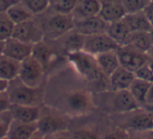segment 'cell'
Instances as JSON below:
<instances>
[{
	"label": "cell",
	"instance_id": "obj_1",
	"mask_svg": "<svg viewBox=\"0 0 153 139\" xmlns=\"http://www.w3.org/2000/svg\"><path fill=\"white\" fill-rule=\"evenodd\" d=\"M67 61L76 72V75L99 90L109 88L108 78L101 72L96 57L84 50L74 51L66 55Z\"/></svg>",
	"mask_w": 153,
	"mask_h": 139
},
{
	"label": "cell",
	"instance_id": "obj_2",
	"mask_svg": "<svg viewBox=\"0 0 153 139\" xmlns=\"http://www.w3.org/2000/svg\"><path fill=\"white\" fill-rule=\"evenodd\" d=\"M94 108V96L88 89L74 88L65 93L59 110L68 116H83L91 113Z\"/></svg>",
	"mask_w": 153,
	"mask_h": 139
},
{
	"label": "cell",
	"instance_id": "obj_3",
	"mask_svg": "<svg viewBox=\"0 0 153 139\" xmlns=\"http://www.w3.org/2000/svg\"><path fill=\"white\" fill-rule=\"evenodd\" d=\"M7 93L11 105L42 107L44 103L45 93L42 86L37 88L26 86L18 78L10 82Z\"/></svg>",
	"mask_w": 153,
	"mask_h": 139
},
{
	"label": "cell",
	"instance_id": "obj_4",
	"mask_svg": "<svg viewBox=\"0 0 153 139\" xmlns=\"http://www.w3.org/2000/svg\"><path fill=\"white\" fill-rule=\"evenodd\" d=\"M114 126L128 132L153 130V114L146 108H137L133 111L120 114H111Z\"/></svg>",
	"mask_w": 153,
	"mask_h": 139
},
{
	"label": "cell",
	"instance_id": "obj_5",
	"mask_svg": "<svg viewBox=\"0 0 153 139\" xmlns=\"http://www.w3.org/2000/svg\"><path fill=\"white\" fill-rule=\"evenodd\" d=\"M39 21L44 33V39L49 41H55L70 32L74 27V20L72 15L59 14L56 12H48L47 10Z\"/></svg>",
	"mask_w": 153,
	"mask_h": 139
},
{
	"label": "cell",
	"instance_id": "obj_6",
	"mask_svg": "<svg viewBox=\"0 0 153 139\" xmlns=\"http://www.w3.org/2000/svg\"><path fill=\"white\" fill-rule=\"evenodd\" d=\"M38 132L43 136L69 130V117L51 106L41 107L40 116L37 120Z\"/></svg>",
	"mask_w": 153,
	"mask_h": 139
},
{
	"label": "cell",
	"instance_id": "obj_7",
	"mask_svg": "<svg viewBox=\"0 0 153 139\" xmlns=\"http://www.w3.org/2000/svg\"><path fill=\"white\" fill-rule=\"evenodd\" d=\"M45 75V68L34 57H28L20 62V69L18 78L23 84L30 87H41Z\"/></svg>",
	"mask_w": 153,
	"mask_h": 139
},
{
	"label": "cell",
	"instance_id": "obj_8",
	"mask_svg": "<svg viewBox=\"0 0 153 139\" xmlns=\"http://www.w3.org/2000/svg\"><path fill=\"white\" fill-rule=\"evenodd\" d=\"M13 38L32 45L44 40V33L39 19L35 17L25 22L16 24L14 27Z\"/></svg>",
	"mask_w": 153,
	"mask_h": 139
},
{
	"label": "cell",
	"instance_id": "obj_9",
	"mask_svg": "<svg viewBox=\"0 0 153 139\" xmlns=\"http://www.w3.org/2000/svg\"><path fill=\"white\" fill-rule=\"evenodd\" d=\"M120 65L129 71L135 72L138 68L148 62L149 58L147 53L140 52L130 45H122L117 49Z\"/></svg>",
	"mask_w": 153,
	"mask_h": 139
},
{
	"label": "cell",
	"instance_id": "obj_10",
	"mask_svg": "<svg viewBox=\"0 0 153 139\" xmlns=\"http://www.w3.org/2000/svg\"><path fill=\"white\" fill-rule=\"evenodd\" d=\"M107 108L111 115V114L126 113L142 107L138 106L129 90H122L111 91V95L107 99Z\"/></svg>",
	"mask_w": 153,
	"mask_h": 139
},
{
	"label": "cell",
	"instance_id": "obj_11",
	"mask_svg": "<svg viewBox=\"0 0 153 139\" xmlns=\"http://www.w3.org/2000/svg\"><path fill=\"white\" fill-rule=\"evenodd\" d=\"M117 48H119V45L106 33L85 36L84 39L83 50L94 57L101 53L117 50Z\"/></svg>",
	"mask_w": 153,
	"mask_h": 139
},
{
	"label": "cell",
	"instance_id": "obj_12",
	"mask_svg": "<svg viewBox=\"0 0 153 139\" xmlns=\"http://www.w3.org/2000/svg\"><path fill=\"white\" fill-rule=\"evenodd\" d=\"M32 51V44L22 42L18 39L13 38V37L5 41L2 46V55L18 62H22L26 58L30 57Z\"/></svg>",
	"mask_w": 153,
	"mask_h": 139
},
{
	"label": "cell",
	"instance_id": "obj_13",
	"mask_svg": "<svg viewBox=\"0 0 153 139\" xmlns=\"http://www.w3.org/2000/svg\"><path fill=\"white\" fill-rule=\"evenodd\" d=\"M84 39H85V36L78 33L76 30H71L53 42L57 51H62L63 53L67 55V53L74 52V51L83 50Z\"/></svg>",
	"mask_w": 153,
	"mask_h": 139
},
{
	"label": "cell",
	"instance_id": "obj_14",
	"mask_svg": "<svg viewBox=\"0 0 153 139\" xmlns=\"http://www.w3.org/2000/svg\"><path fill=\"white\" fill-rule=\"evenodd\" d=\"M99 16L107 23L123 19L126 16V11L122 0H101Z\"/></svg>",
	"mask_w": 153,
	"mask_h": 139
},
{
	"label": "cell",
	"instance_id": "obj_15",
	"mask_svg": "<svg viewBox=\"0 0 153 139\" xmlns=\"http://www.w3.org/2000/svg\"><path fill=\"white\" fill-rule=\"evenodd\" d=\"M108 23L105 22L100 16L86 18L83 20L74 21V27L78 33H80L83 36H91V35L102 34L106 33Z\"/></svg>",
	"mask_w": 153,
	"mask_h": 139
},
{
	"label": "cell",
	"instance_id": "obj_16",
	"mask_svg": "<svg viewBox=\"0 0 153 139\" xmlns=\"http://www.w3.org/2000/svg\"><path fill=\"white\" fill-rule=\"evenodd\" d=\"M56 53H58V51L56 49V46L53 45V41L44 39L41 42L33 45L32 57L38 60L45 68V70L55 60Z\"/></svg>",
	"mask_w": 153,
	"mask_h": 139
},
{
	"label": "cell",
	"instance_id": "obj_17",
	"mask_svg": "<svg viewBox=\"0 0 153 139\" xmlns=\"http://www.w3.org/2000/svg\"><path fill=\"white\" fill-rule=\"evenodd\" d=\"M134 78H135L134 72L129 71V70L120 66L108 78L109 89L111 91L128 90L131 84L133 83Z\"/></svg>",
	"mask_w": 153,
	"mask_h": 139
},
{
	"label": "cell",
	"instance_id": "obj_18",
	"mask_svg": "<svg viewBox=\"0 0 153 139\" xmlns=\"http://www.w3.org/2000/svg\"><path fill=\"white\" fill-rule=\"evenodd\" d=\"M9 111L14 120L25 122V123H34V122H37L39 116H40L41 107L11 105Z\"/></svg>",
	"mask_w": 153,
	"mask_h": 139
},
{
	"label": "cell",
	"instance_id": "obj_19",
	"mask_svg": "<svg viewBox=\"0 0 153 139\" xmlns=\"http://www.w3.org/2000/svg\"><path fill=\"white\" fill-rule=\"evenodd\" d=\"M100 11L101 0H78L71 15L74 21H78L98 16Z\"/></svg>",
	"mask_w": 153,
	"mask_h": 139
},
{
	"label": "cell",
	"instance_id": "obj_20",
	"mask_svg": "<svg viewBox=\"0 0 153 139\" xmlns=\"http://www.w3.org/2000/svg\"><path fill=\"white\" fill-rule=\"evenodd\" d=\"M106 34L117 43L119 46L126 45L128 42V39L131 34L129 27L127 26L124 19H121L119 21H114L108 23L106 30Z\"/></svg>",
	"mask_w": 153,
	"mask_h": 139
},
{
	"label": "cell",
	"instance_id": "obj_21",
	"mask_svg": "<svg viewBox=\"0 0 153 139\" xmlns=\"http://www.w3.org/2000/svg\"><path fill=\"white\" fill-rule=\"evenodd\" d=\"M37 132H38L37 122H34V123H25V122H20L13 119L11 126H10V130L7 132V138L28 139L34 134H36Z\"/></svg>",
	"mask_w": 153,
	"mask_h": 139
},
{
	"label": "cell",
	"instance_id": "obj_22",
	"mask_svg": "<svg viewBox=\"0 0 153 139\" xmlns=\"http://www.w3.org/2000/svg\"><path fill=\"white\" fill-rule=\"evenodd\" d=\"M96 60L101 72L107 78L121 66L120 65L117 50L108 51V52H104V53H101V55H96Z\"/></svg>",
	"mask_w": 153,
	"mask_h": 139
},
{
	"label": "cell",
	"instance_id": "obj_23",
	"mask_svg": "<svg viewBox=\"0 0 153 139\" xmlns=\"http://www.w3.org/2000/svg\"><path fill=\"white\" fill-rule=\"evenodd\" d=\"M126 22L127 26L129 27L130 32H150L152 25L149 22L146 14L143 12H136V13L126 14L123 18Z\"/></svg>",
	"mask_w": 153,
	"mask_h": 139
},
{
	"label": "cell",
	"instance_id": "obj_24",
	"mask_svg": "<svg viewBox=\"0 0 153 139\" xmlns=\"http://www.w3.org/2000/svg\"><path fill=\"white\" fill-rule=\"evenodd\" d=\"M20 62L15 61L13 59L0 55V78L4 80L7 82H12L16 80L19 74Z\"/></svg>",
	"mask_w": 153,
	"mask_h": 139
},
{
	"label": "cell",
	"instance_id": "obj_25",
	"mask_svg": "<svg viewBox=\"0 0 153 139\" xmlns=\"http://www.w3.org/2000/svg\"><path fill=\"white\" fill-rule=\"evenodd\" d=\"M127 44L140 52L147 53L152 46V40L149 32H133L130 34Z\"/></svg>",
	"mask_w": 153,
	"mask_h": 139
},
{
	"label": "cell",
	"instance_id": "obj_26",
	"mask_svg": "<svg viewBox=\"0 0 153 139\" xmlns=\"http://www.w3.org/2000/svg\"><path fill=\"white\" fill-rule=\"evenodd\" d=\"M7 15L15 25L35 18V16L32 14V12H30L20 0L18 2L14 3V4L10 7L9 11L7 12Z\"/></svg>",
	"mask_w": 153,
	"mask_h": 139
},
{
	"label": "cell",
	"instance_id": "obj_27",
	"mask_svg": "<svg viewBox=\"0 0 153 139\" xmlns=\"http://www.w3.org/2000/svg\"><path fill=\"white\" fill-rule=\"evenodd\" d=\"M150 84L151 83L145 82V81L135 78L133 83L131 84V86H130V88L128 89L129 92L131 93V95L133 96V98L138 104V106L142 108L145 107V99H146L147 91H148Z\"/></svg>",
	"mask_w": 153,
	"mask_h": 139
},
{
	"label": "cell",
	"instance_id": "obj_28",
	"mask_svg": "<svg viewBox=\"0 0 153 139\" xmlns=\"http://www.w3.org/2000/svg\"><path fill=\"white\" fill-rule=\"evenodd\" d=\"M78 0H49V9L51 11L59 14L71 15Z\"/></svg>",
	"mask_w": 153,
	"mask_h": 139
},
{
	"label": "cell",
	"instance_id": "obj_29",
	"mask_svg": "<svg viewBox=\"0 0 153 139\" xmlns=\"http://www.w3.org/2000/svg\"><path fill=\"white\" fill-rule=\"evenodd\" d=\"M15 24L7 17V13L0 14V43H4L13 37Z\"/></svg>",
	"mask_w": 153,
	"mask_h": 139
},
{
	"label": "cell",
	"instance_id": "obj_30",
	"mask_svg": "<svg viewBox=\"0 0 153 139\" xmlns=\"http://www.w3.org/2000/svg\"><path fill=\"white\" fill-rule=\"evenodd\" d=\"M33 15L40 16L49 9V0H20Z\"/></svg>",
	"mask_w": 153,
	"mask_h": 139
},
{
	"label": "cell",
	"instance_id": "obj_31",
	"mask_svg": "<svg viewBox=\"0 0 153 139\" xmlns=\"http://www.w3.org/2000/svg\"><path fill=\"white\" fill-rule=\"evenodd\" d=\"M126 14L143 12L149 4L150 0H122Z\"/></svg>",
	"mask_w": 153,
	"mask_h": 139
},
{
	"label": "cell",
	"instance_id": "obj_32",
	"mask_svg": "<svg viewBox=\"0 0 153 139\" xmlns=\"http://www.w3.org/2000/svg\"><path fill=\"white\" fill-rule=\"evenodd\" d=\"M100 137V139H129V132L120 126H113L112 129H109Z\"/></svg>",
	"mask_w": 153,
	"mask_h": 139
},
{
	"label": "cell",
	"instance_id": "obj_33",
	"mask_svg": "<svg viewBox=\"0 0 153 139\" xmlns=\"http://www.w3.org/2000/svg\"><path fill=\"white\" fill-rule=\"evenodd\" d=\"M12 121H13V117L9 110L0 113V139L7 138Z\"/></svg>",
	"mask_w": 153,
	"mask_h": 139
},
{
	"label": "cell",
	"instance_id": "obj_34",
	"mask_svg": "<svg viewBox=\"0 0 153 139\" xmlns=\"http://www.w3.org/2000/svg\"><path fill=\"white\" fill-rule=\"evenodd\" d=\"M71 133H72V136H74V139H100L101 138L97 131L88 128H83L76 131H71Z\"/></svg>",
	"mask_w": 153,
	"mask_h": 139
},
{
	"label": "cell",
	"instance_id": "obj_35",
	"mask_svg": "<svg viewBox=\"0 0 153 139\" xmlns=\"http://www.w3.org/2000/svg\"><path fill=\"white\" fill-rule=\"evenodd\" d=\"M134 75H135L136 78H140V80L145 81V82L153 83V72L151 70L150 66H149L148 62L145 65H143L140 68H138L134 72Z\"/></svg>",
	"mask_w": 153,
	"mask_h": 139
},
{
	"label": "cell",
	"instance_id": "obj_36",
	"mask_svg": "<svg viewBox=\"0 0 153 139\" xmlns=\"http://www.w3.org/2000/svg\"><path fill=\"white\" fill-rule=\"evenodd\" d=\"M129 139H153V130L129 132Z\"/></svg>",
	"mask_w": 153,
	"mask_h": 139
},
{
	"label": "cell",
	"instance_id": "obj_37",
	"mask_svg": "<svg viewBox=\"0 0 153 139\" xmlns=\"http://www.w3.org/2000/svg\"><path fill=\"white\" fill-rule=\"evenodd\" d=\"M44 139H74V136H72L71 131L67 130L44 136Z\"/></svg>",
	"mask_w": 153,
	"mask_h": 139
},
{
	"label": "cell",
	"instance_id": "obj_38",
	"mask_svg": "<svg viewBox=\"0 0 153 139\" xmlns=\"http://www.w3.org/2000/svg\"><path fill=\"white\" fill-rule=\"evenodd\" d=\"M11 106V101L7 96V93H0V113H2L4 111H7Z\"/></svg>",
	"mask_w": 153,
	"mask_h": 139
},
{
	"label": "cell",
	"instance_id": "obj_39",
	"mask_svg": "<svg viewBox=\"0 0 153 139\" xmlns=\"http://www.w3.org/2000/svg\"><path fill=\"white\" fill-rule=\"evenodd\" d=\"M18 1L19 0H0V14H5L10 7Z\"/></svg>",
	"mask_w": 153,
	"mask_h": 139
},
{
	"label": "cell",
	"instance_id": "obj_40",
	"mask_svg": "<svg viewBox=\"0 0 153 139\" xmlns=\"http://www.w3.org/2000/svg\"><path fill=\"white\" fill-rule=\"evenodd\" d=\"M153 106V83H151L149 89L147 91V95H146V99H145V107H151Z\"/></svg>",
	"mask_w": 153,
	"mask_h": 139
},
{
	"label": "cell",
	"instance_id": "obj_41",
	"mask_svg": "<svg viewBox=\"0 0 153 139\" xmlns=\"http://www.w3.org/2000/svg\"><path fill=\"white\" fill-rule=\"evenodd\" d=\"M144 13L146 14L147 18H148L149 22L153 27V1H150L149 4L146 7V9L144 10Z\"/></svg>",
	"mask_w": 153,
	"mask_h": 139
},
{
	"label": "cell",
	"instance_id": "obj_42",
	"mask_svg": "<svg viewBox=\"0 0 153 139\" xmlns=\"http://www.w3.org/2000/svg\"><path fill=\"white\" fill-rule=\"evenodd\" d=\"M9 82L4 80H1L0 78V93H4L7 91V88H9Z\"/></svg>",
	"mask_w": 153,
	"mask_h": 139
},
{
	"label": "cell",
	"instance_id": "obj_43",
	"mask_svg": "<svg viewBox=\"0 0 153 139\" xmlns=\"http://www.w3.org/2000/svg\"><path fill=\"white\" fill-rule=\"evenodd\" d=\"M28 139H44V136L42 134H40L39 132H37L36 134H34L32 137H30Z\"/></svg>",
	"mask_w": 153,
	"mask_h": 139
},
{
	"label": "cell",
	"instance_id": "obj_44",
	"mask_svg": "<svg viewBox=\"0 0 153 139\" xmlns=\"http://www.w3.org/2000/svg\"><path fill=\"white\" fill-rule=\"evenodd\" d=\"M147 55H148L149 59H153V44H152V46L150 47L148 52H147Z\"/></svg>",
	"mask_w": 153,
	"mask_h": 139
},
{
	"label": "cell",
	"instance_id": "obj_45",
	"mask_svg": "<svg viewBox=\"0 0 153 139\" xmlns=\"http://www.w3.org/2000/svg\"><path fill=\"white\" fill-rule=\"evenodd\" d=\"M148 64H149V66H150L151 70H152V72H153V59H149Z\"/></svg>",
	"mask_w": 153,
	"mask_h": 139
},
{
	"label": "cell",
	"instance_id": "obj_46",
	"mask_svg": "<svg viewBox=\"0 0 153 139\" xmlns=\"http://www.w3.org/2000/svg\"><path fill=\"white\" fill-rule=\"evenodd\" d=\"M149 34H150L151 40H152V44H153V27L151 28V30H150V32H149Z\"/></svg>",
	"mask_w": 153,
	"mask_h": 139
},
{
	"label": "cell",
	"instance_id": "obj_47",
	"mask_svg": "<svg viewBox=\"0 0 153 139\" xmlns=\"http://www.w3.org/2000/svg\"><path fill=\"white\" fill-rule=\"evenodd\" d=\"M146 109H147V110H149V111H150L151 113L153 114V106H151V107H146Z\"/></svg>",
	"mask_w": 153,
	"mask_h": 139
},
{
	"label": "cell",
	"instance_id": "obj_48",
	"mask_svg": "<svg viewBox=\"0 0 153 139\" xmlns=\"http://www.w3.org/2000/svg\"><path fill=\"white\" fill-rule=\"evenodd\" d=\"M3 139H7V138H3Z\"/></svg>",
	"mask_w": 153,
	"mask_h": 139
},
{
	"label": "cell",
	"instance_id": "obj_49",
	"mask_svg": "<svg viewBox=\"0 0 153 139\" xmlns=\"http://www.w3.org/2000/svg\"><path fill=\"white\" fill-rule=\"evenodd\" d=\"M150 1H153V0H150Z\"/></svg>",
	"mask_w": 153,
	"mask_h": 139
}]
</instances>
